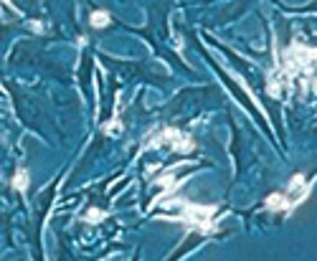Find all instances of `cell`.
Returning a JSON list of instances; mask_svg holds the SVG:
<instances>
[{
    "instance_id": "obj_1",
    "label": "cell",
    "mask_w": 317,
    "mask_h": 261,
    "mask_svg": "<svg viewBox=\"0 0 317 261\" xmlns=\"http://www.w3.org/2000/svg\"><path fill=\"white\" fill-rule=\"evenodd\" d=\"M173 206H180V215H178V221H183L188 228L201 231L203 236L216 234V223H213L216 213H218V208H216V206H195V203H185V200L173 203Z\"/></svg>"
},
{
    "instance_id": "obj_2",
    "label": "cell",
    "mask_w": 317,
    "mask_h": 261,
    "mask_svg": "<svg viewBox=\"0 0 317 261\" xmlns=\"http://www.w3.org/2000/svg\"><path fill=\"white\" fill-rule=\"evenodd\" d=\"M147 144H153V147H158V144H168L170 150H178V152H190L193 150V140L188 135H183L180 129H160L158 137L147 140Z\"/></svg>"
},
{
    "instance_id": "obj_3",
    "label": "cell",
    "mask_w": 317,
    "mask_h": 261,
    "mask_svg": "<svg viewBox=\"0 0 317 261\" xmlns=\"http://www.w3.org/2000/svg\"><path fill=\"white\" fill-rule=\"evenodd\" d=\"M307 193H310V183H307V178L302 175V172H297V175L290 180V188H287V193H284L287 200H290V208L294 211L299 203L307 198Z\"/></svg>"
},
{
    "instance_id": "obj_4",
    "label": "cell",
    "mask_w": 317,
    "mask_h": 261,
    "mask_svg": "<svg viewBox=\"0 0 317 261\" xmlns=\"http://www.w3.org/2000/svg\"><path fill=\"white\" fill-rule=\"evenodd\" d=\"M264 206H266V211H271V213L292 211V208H290V200H287V195H284V193H271V195L264 200Z\"/></svg>"
},
{
    "instance_id": "obj_5",
    "label": "cell",
    "mask_w": 317,
    "mask_h": 261,
    "mask_svg": "<svg viewBox=\"0 0 317 261\" xmlns=\"http://www.w3.org/2000/svg\"><path fill=\"white\" fill-rule=\"evenodd\" d=\"M109 13L107 10H94L92 13V21H89V23H92V28H104V25H109Z\"/></svg>"
},
{
    "instance_id": "obj_6",
    "label": "cell",
    "mask_w": 317,
    "mask_h": 261,
    "mask_svg": "<svg viewBox=\"0 0 317 261\" xmlns=\"http://www.w3.org/2000/svg\"><path fill=\"white\" fill-rule=\"evenodd\" d=\"M13 188H16V190H26V188H28V172L26 170L16 172V178H13Z\"/></svg>"
},
{
    "instance_id": "obj_7",
    "label": "cell",
    "mask_w": 317,
    "mask_h": 261,
    "mask_svg": "<svg viewBox=\"0 0 317 261\" xmlns=\"http://www.w3.org/2000/svg\"><path fill=\"white\" fill-rule=\"evenodd\" d=\"M104 218H107V213H104L102 208H92V211H89V213L84 215V221H86V223H99V221H104Z\"/></svg>"
},
{
    "instance_id": "obj_8",
    "label": "cell",
    "mask_w": 317,
    "mask_h": 261,
    "mask_svg": "<svg viewBox=\"0 0 317 261\" xmlns=\"http://www.w3.org/2000/svg\"><path fill=\"white\" fill-rule=\"evenodd\" d=\"M119 129H122V124H119V119H112V122H107V124H104V132H107V135H119Z\"/></svg>"
}]
</instances>
